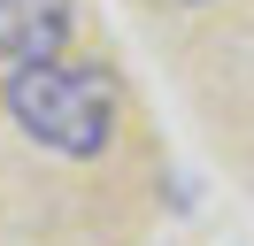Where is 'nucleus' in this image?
Wrapping results in <instances>:
<instances>
[{
  "mask_svg": "<svg viewBox=\"0 0 254 246\" xmlns=\"http://www.w3.org/2000/svg\"><path fill=\"white\" fill-rule=\"evenodd\" d=\"M69 23H77L69 0H0V69L62 54V46H69Z\"/></svg>",
  "mask_w": 254,
  "mask_h": 246,
  "instance_id": "obj_2",
  "label": "nucleus"
},
{
  "mask_svg": "<svg viewBox=\"0 0 254 246\" xmlns=\"http://www.w3.org/2000/svg\"><path fill=\"white\" fill-rule=\"evenodd\" d=\"M162 8H208V0H162Z\"/></svg>",
  "mask_w": 254,
  "mask_h": 246,
  "instance_id": "obj_3",
  "label": "nucleus"
},
{
  "mask_svg": "<svg viewBox=\"0 0 254 246\" xmlns=\"http://www.w3.org/2000/svg\"><path fill=\"white\" fill-rule=\"evenodd\" d=\"M0 108L16 116V131L31 146L62 154V162H93L116 138V85L100 69H77V62L47 54V62H16L8 85H0Z\"/></svg>",
  "mask_w": 254,
  "mask_h": 246,
  "instance_id": "obj_1",
  "label": "nucleus"
}]
</instances>
